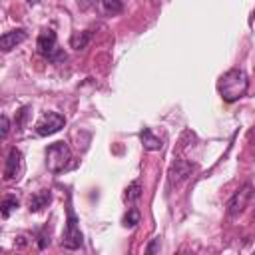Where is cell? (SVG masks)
<instances>
[{
    "mask_svg": "<svg viewBox=\"0 0 255 255\" xmlns=\"http://www.w3.org/2000/svg\"><path fill=\"white\" fill-rule=\"evenodd\" d=\"M247 84H249L247 74H245L243 70L233 68V70L225 72V74L219 78L217 90H219V94H221V98H223L225 102H237L239 98L245 96Z\"/></svg>",
    "mask_w": 255,
    "mask_h": 255,
    "instance_id": "6da1fadb",
    "label": "cell"
},
{
    "mask_svg": "<svg viewBox=\"0 0 255 255\" xmlns=\"http://www.w3.org/2000/svg\"><path fill=\"white\" fill-rule=\"evenodd\" d=\"M36 48L38 52L52 60V62H64L66 60V54L62 50H58V42H56V32L50 30V28H44L40 34H38V40H36Z\"/></svg>",
    "mask_w": 255,
    "mask_h": 255,
    "instance_id": "7a4b0ae2",
    "label": "cell"
},
{
    "mask_svg": "<svg viewBox=\"0 0 255 255\" xmlns=\"http://www.w3.org/2000/svg\"><path fill=\"white\" fill-rule=\"evenodd\" d=\"M70 159H72V151L66 141H56L46 149V165L52 173L62 171Z\"/></svg>",
    "mask_w": 255,
    "mask_h": 255,
    "instance_id": "3957f363",
    "label": "cell"
},
{
    "mask_svg": "<svg viewBox=\"0 0 255 255\" xmlns=\"http://www.w3.org/2000/svg\"><path fill=\"white\" fill-rule=\"evenodd\" d=\"M82 243H84V235L80 231L78 217H76L74 209L68 207V221H66V229H64V235H62V245L66 249H80Z\"/></svg>",
    "mask_w": 255,
    "mask_h": 255,
    "instance_id": "277c9868",
    "label": "cell"
},
{
    "mask_svg": "<svg viewBox=\"0 0 255 255\" xmlns=\"http://www.w3.org/2000/svg\"><path fill=\"white\" fill-rule=\"evenodd\" d=\"M64 124H66V120H64V116L62 114H58V112H48V114H44L38 122H36V133L38 135H52V133H56V131H60L62 128H64Z\"/></svg>",
    "mask_w": 255,
    "mask_h": 255,
    "instance_id": "5b68a950",
    "label": "cell"
},
{
    "mask_svg": "<svg viewBox=\"0 0 255 255\" xmlns=\"http://www.w3.org/2000/svg\"><path fill=\"white\" fill-rule=\"evenodd\" d=\"M251 195H253V185L251 183H245V185H241L235 193H233V197L229 199V205H227V213L231 215V217H235V215H239L245 207H247V203H249V199H251Z\"/></svg>",
    "mask_w": 255,
    "mask_h": 255,
    "instance_id": "8992f818",
    "label": "cell"
},
{
    "mask_svg": "<svg viewBox=\"0 0 255 255\" xmlns=\"http://www.w3.org/2000/svg\"><path fill=\"white\" fill-rule=\"evenodd\" d=\"M24 171V157H22V151L12 147L10 153H8V159H6V167H4V179L6 181H14V179H20Z\"/></svg>",
    "mask_w": 255,
    "mask_h": 255,
    "instance_id": "52a82bcc",
    "label": "cell"
},
{
    "mask_svg": "<svg viewBox=\"0 0 255 255\" xmlns=\"http://www.w3.org/2000/svg\"><path fill=\"white\" fill-rule=\"evenodd\" d=\"M26 38H28V34H26L24 28H16V30H10V32H4L2 38H0V48H2V52H10L18 44H22Z\"/></svg>",
    "mask_w": 255,
    "mask_h": 255,
    "instance_id": "ba28073f",
    "label": "cell"
},
{
    "mask_svg": "<svg viewBox=\"0 0 255 255\" xmlns=\"http://www.w3.org/2000/svg\"><path fill=\"white\" fill-rule=\"evenodd\" d=\"M191 169H193V165H189L187 161H181V159H179V161H175V165H173V167H171V171H169V175H171V177H169V179H171V183H173V181L177 183V181L185 179V177L191 173Z\"/></svg>",
    "mask_w": 255,
    "mask_h": 255,
    "instance_id": "9c48e42d",
    "label": "cell"
},
{
    "mask_svg": "<svg viewBox=\"0 0 255 255\" xmlns=\"http://www.w3.org/2000/svg\"><path fill=\"white\" fill-rule=\"evenodd\" d=\"M139 139H141L143 147H145V149H149V151L161 149V139H159V137H155V135L151 133V129H149V128H143V129L139 131Z\"/></svg>",
    "mask_w": 255,
    "mask_h": 255,
    "instance_id": "30bf717a",
    "label": "cell"
},
{
    "mask_svg": "<svg viewBox=\"0 0 255 255\" xmlns=\"http://www.w3.org/2000/svg\"><path fill=\"white\" fill-rule=\"evenodd\" d=\"M50 199H52V193H50L48 189H42V191L34 193V195L30 197V211H40V209H44V207L50 203Z\"/></svg>",
    "mask_w": 255,
    "mask_h": 255,
    "instance_id": "8fae6325",
    "label": "cell"
},
{
    "mask_svg": "<svg viewBox=\"0 0 255 255\" xmlns=\"http://www.w3.org/2000/svg\"><path fill=\"white\" fill-rule=\"evenodd\" d=\"M90 40H92V32H90V30L76 32V34H72V38H70V46L76 48V50H84Z\"/></svg>",
    "mask_w": 255,
    "mask_h": 255,
    "instance_id": "7c38bea8",
    "label": "cell"
},
{
    "mask_svg": "<svg viewBox=\"0 0 255 255\" xmlns=\"http://www.w3.org/2000/svg\"><path fill=\"white\" fill-rule=\"evenodd\" d=\"M102 8L106 14H120L124 10V2L122 0H102Z\"/></svg>",
    "mask_w": 255,
    "mask_h": 255,
    "instance_id": "4fadbf2b",
    "label": "cell"
},
{
    "mask_svg": "<svg viewBox=\"0 0 255 255\" xmlns=\"http://www.w3.org/2000/svg\"><path fill=\"white\" fill-rule=\"evenodd\" d=\"M18 207V199L16 197H12V195H6L4 199H2V205H0V209H2V217L6 219L14 209Z\"/></svg>",
    "mask_w": 255,
    "mask_h": 255,
    "instance_id": "5bb4252c",
    "label": "cell"
},
{
    "mask_svg": "<svg viewBox=\"0 0 255 255\" xmlns=\"http://www.w3.org/2000/svg\"><path fill=\"white\" fill-rule=\"evenodd\" d=\"M139 195H141V185H139V181H131V183L128 185V189H126V195H124L126 201L131 203V201H135Z\"/></svg>",
    "mask_w": 255,
    "mask_h": 255,
    "instance_id": "9a60e30c",
    "label": "cell"
},
{
    "mask_svg": "<svg viewBox=\"0 0 255 255\" xmlns=\"http://www.w3.org/2000/svg\"><path fill=\"white\" fill-rule=\"evenodd\" d=\"M139 223V211L135 207H129L128 213L124 215V225L126 227H135Z\"/></svg>",
    "mask_w": 255,
    "mask_h": 255,
    "instance_id": "2e32d148",
    "label": "cell"
},
{
    "mask_svg": "<svg viewBox=\"0 0 255 255\" xmlns=\"http://www.w3.org/2000/svg\"><path fill=\"white\" fill-rule=\"evenodd\" d=\"M2 137H6L8 135V131H10V122H8V118L6 116H2Z\"/></svg>",
    "mask_w": 255,
    "mask_h": 255,
    "instance_id": "e0dca14e",
    "label": "cell"
},
{
    "mask_svg": "<svg viewBox=\"0 0 255 255\" xmlns=\"http://www.w3.org/2000/svg\"><path fill=\"white\" fill-rule=\"evenodd\" d=\"M157 241H159V239H153V243L147 247V253H153V251H155V247H157Z\"/></svg>",
    "mask_w": 255,
    "mask_h": 255,
    "instance_id": "ac0fdd59",
    "label": "cell"
},
{
    "mask_svg": "<svg viewBox=\"0 0 255 255\" xmlns=\"http://www.w3.org/2000/svg\"><path fill=\"white\" fill-rule=\"evenodd\" d=\"M40 0H28V4H38Z\"/></svg>",
    "mask_w": 255,
    "mask_h": 255,
    "instance_id": "d6986e66",
    "label": "cell"
}]
</instances>
